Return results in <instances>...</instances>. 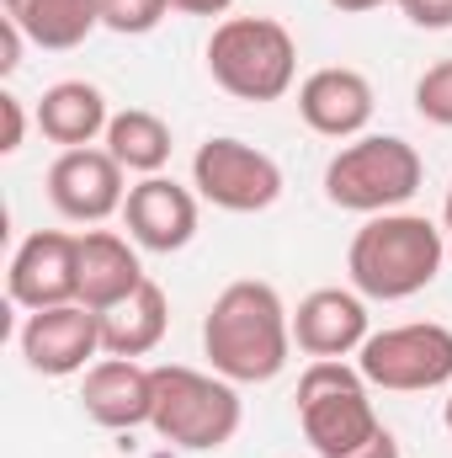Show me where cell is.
<instances>
[{
  "instance_id": "28",
  "label": "cell",
  "mask_w": 452,
  "mask_h": 458,
  "mask_svg": "<svg viewBox=\"0 0 452 458\" xmlns=\"http://www.w3.org/2000/svg\"><path fill=\"white\" fill-rule=\"evenodd\" d=\"M325 5H336L340 16H362V11H378V5H389V0H325Z\"/></svg>"
},
{
  "instance_id": "19",
  "label": "cell",
  "mask_w": 452,
  "mask_h": 458,
  "mask_svg": "<svg viewBox=\"0 0 452 458\" xmlns=\"http://www.w3.org/2000/svg\"><path fill=\"white\" fill-rule=\"evenodd\" d=\"M0 5L27 32V43H38L48 54H70L102 27V5L96 0H0Z\"/></svg>"
},
{
  "instance_id": "14",
  "label": "cell",
  "mask_w": 452,
  "mask_h": 458,
  "mask_svg": "<svg viewBox=\"0 0 452 458\" xmlns=\"http://www.w3.org/2000/svg\"><path fill=\"white\" fill-rule=\"evenodd\" d=\"M372 81L362 70L325 64L298 86V117L320 133V139H362L372 123Z\"/></svg>"
},
{
  "instance_id": "10",
  "label": "cell",
  "mask_w": 452,
  "mask_h": 458,
  "mask_svg": "<svg viewBox=\"0 0 452 458\" xmlns=\"http://www.w3.org/2000/svg\"><path fill=\"white\" fill-rule=\"evenodd\" d=\"M96 352H102V315L86 310V304L32 310L27 326H21V357H27V368L43 373V378L86 373Z\"/></svg>"
},
{
  "instance_id": "3",
  "label": "cell",
  "mask_w": 452,
  "mask_h": 458,
  "mask_svg": "<svg viewBox=\"0 0 452 458\" xmlns=\"http://www.w3.org/2000/svg\"><path fill=\"white\" fill-rule=\"evenodd\" d=\"M208 75L239 102H277L298 81V43L272 16H224L208 38Z\"/></svg>"
},
{
  "instance_id": "13",
  "label": "cell",
  "mask_w": 452,
  "mask_h": 458,
  "mask_svg": "<svg viewBox=\"0 0 452 458\" xmlns=\"http://www.w3.org/2000/svg\"><path fill=\"white\" fill-rule=\"evenodd\" d=\"M80 405L107 432L149 427V416H155V368H144L138 357H102V362H91L86 384H80Z\"/></svg>"
},
{
  "instance_id": "1",
  "label": "cell",
  "mask_w": 452,
  "mask_h": 458,
  "mask_svg": "<svg viewBox=\"0 0 452 458\" xmlns=\"http://www.w3.org/2000/svg\"><path fill=\"white\" fill-rule=\"evenodd\" d=\"M203 352L229 384H272L293 357V315L261 277H239L208 304Z\"/></svg>"
},
{
  "instance_id": "16",
  "label": "cell",
  "mask_w": 452,
  "mask_h": 458,
  "mask_svg": "<svg viewBox=\"0 0 452 458\" xmlns=\"http://www.w3.org/2000/svg\"><path fill=\"white\" fill-rule=\"evenodd\" d=\"M144 283L138 250L117 234V229H86L80 234V304L107 315L113 304H122L133 288Z\"/></svg>"
},
{
  "instance_id": "18",
  "label": "cell",
  "mask_w": 452,
  "mask_h": 458,
  "mask_svg": "<svg viewBox=\"0 0 452 458\" xmlns=\"http://www.w3.org/2000/svg\"><path fill=\"white\" fill-rule=\"evenodd\" d=\"M165 326H171V299L155 277H144L122 304L102 315V352L107 357H149L165 342Z\"/></svg>"
},
{
  "instance_id": "11",
  "label": "cell",
  "mask_w": 452,
  "mask_h": 458,
  "mask_svg": "<svg viewBox=\"0 0 452 458\" xmlns=\"http://www.w3.org/2000/svg\"><path fill=\"white\" fill-rule=\"evenodd\" d=\"M48 203L70 219V225H102L122 214L128 187H122V165L107 149H64L48 165Z\"/></svg>"
},
{
  "instance_id": "22",
  "label": "cell",
  "mask_w": 452,
  "mask_h": 458,
  "mask_svg": "<svg viewBox=\"0 0 452 458\" xmlns=\"http://www.w3.org/2000/svg\"><path fill=\"white\" fill-rule=\"evenodd\" d=\"M415 113L437 128H452V59H437L415 81Z\"/></svg>"
},
{
  "instance_id": "24",
  "label": "cell",
  "mask_w": 452,
  "mask_h": 458,
  "mask_svg": "<svg viewBox=\"0 0 452 458\" xmlns=\"http://www.w3.org/2000/svg\"><path fill=\"white\" fill-rule=\"evenodd\" d=\"M0 113H5V139H0V155H16L21 139H27V113H21V97H0Z\"/></svg>"
},
{
  "instance_id": "12",
  "label": "cell",
  "mask_w": 452,
  "mask_h": 458,
  "mask_svg": "<svg viewBox=\"0 0 452 458\" xmlns=\"http://www.w3.org/2000/svg\"><path fill=\"white\" fill-rule=\"evenodd\" d=\"M122 225H128L133 245L171 256V250L192 245V234H197V198H192V187H181L171 176H144L138 187H128Z\"/></svg>"
},
{
  "instance_id": "15",
  "label": "cell",
  "mask_w": 452,
  "mask_h": 458,
  "mask_svg": "<svg viewBox=\"0 0 452 458\" xmlns=\"http://www.w3.org/2000/svg\"><path fill=\"white\" fill-rule=\"evenodd\" d=\"M367 336V299L356 288H314L293 310V342L309 357H351Z\"/></svg>"
},
{
  "instance_id": "23",
  "label": "cell",
  "mask_w": 452,
  "mask_h": 458,
  "mask_svg": "<svg viewBox=\"0 0 452 458\" xmlns=\"http://www.w3.org/2000/svg\"><path fill=\"white\" fill-rule=\"evenodd\" d=\"M415 27H426V32H448L452 27V0H394Z\"/></svg>"
},
{
  "instance_id": "20",
  "label": "cell",
  "mask_w": 452,
  "mask_h": 458,
  "mask_svg": "<svg viewBox=\"0 0 452 458\" xmlns=\"http://www.w3.org/2000/svg\"><path fill=\"white\" fill-rule=\"evenodd\" d=\"M102 139H107V155H113L117 165L138 171V176H160V165L171 160V128H165V117L144 113V107L113 113Z\"/></svg>"
},
{
  "instance_id": "4",
  "label": "cell",
  "mask_w": 452,
  "mask_h": 458,
  "mask_svg": "<svg viewBox=\"0 0 452 458\" xmlns=\"http://www.w3.org/2000/svg\"><path fill=\"white\" fill-rule=\"evenodd\" d=\"M426 182V165L415 155V144H405L399 133H362L351 144H340L325 165V198L346 214H394L405 208Z\"/></svg>"
},
{
  "instance_id": "9",
  "label": "cell",
  "mask_w": 452,
  "mask_h": 458,
  "mask_svg": "<svg viewBox=\"0 0 452 458\" xmlns=\"http://www.w3.org/2000/svg\"><path fill=\"white\" fill-rule=\"evenodd\" d=\"M5 293L16 310H54L80 304V234L64 229H32L5 272Z\"/></svg>"
},
{
  "instance_id": "2",
  "label": "cell",
  "mask_w": 452,
  "mask_h": 458,
  "mask_svg": "<svg viewBox=\"0 0 452 458\" xmlns=\"http://www.w3.org/2000/svg\"><path fill=\"white\" fill-rule=\"evenodd\" d=\"M442 256H448V234L442 229L426 214L394 208V214H372L351 234L346 272H351V288L362 299L399 304V299H415L421 288L437 283Z\"/></svg>"
},
{
  "instance_id": "25",
  "label": "cell",
  "mask_w": 452,
  "mask_h": 458,
  "mask_svg": "<svg viewBox=\"0 0 452 458\" xmlns=\"http://www.w3.org/2000/svg\"><path fill=\"white\" fill-rule=\"evenodd\" d=\"M21 43H27V32H21L11 16H0V70H5V75L21 64Z\"/></svg>"
},
{
  "instance_id": "30",
  "label": "cell",
  "mask_w": 452,
  "mask_h": 458,
  "mask_svg": "<svg viewBox=\"0 0 452 458\" xmlns=\"http://www.w3.org/2000/svg\"><path fill=\"white\" fill-rule=\"evenodd\" d=\"M442 421H448V432H452V394H448V405H442Z\"/></svg>"
},
{
  "instance_id": "17",
  "label": "cell",
  "mask_w": 452,
  "mask_h": 458,
  "mask_svg": "<svg viewBox=\"0 0 452 458\" xmlns=\"http://www.w3.org/2000/svg\"><path fill=\"white\" fill-rule=\"evenodd\" d=\"M107 123H113L107 97L91 81H59L38 97V128L48 144L86 149V144H96V133H107Z\"/></svg>"
},
{
  "instance_id": "7",
  "label": "cell",
  "mask_w": 452,
  "mask_h": 458,
  "mask_svg": "<svg viewBox=\"0 0 452 458\" xmlns=\"http://www.w3.org/2000/svg\"><path fill=\"white\" fill-rule=\"evenodd\" d=\"M356 368L372 389H394V394L442 389V384H452V331L437 320L372 331L356 352Z\"/></svg>"
},
{
  "instance_id": "6",
  "label": "cell",
  "mask_w": 452,
  "mask_h": 458,
  "mask_svg": "<svg viewBox=\"0 0 452 458\" xmlns=\"http://www.w3.org/2000/svg\"><path fill=\"white\" fill-rule=\"evenodd\" d=\"M298 427L320 458H346L362 448L383 427L362 368H346L340 357H314L298 378Z\"/></svg>"
},
{
  "instance_id": "29",
  "label": "cell",
  "mask_w": 452,
  "mask_h": 458,
  "mask_svg": "<svg viewBox=\"0 0 452 458\" xmlns=\"http://www.w3.org/2000/svg\"><path fill=\"white\" fill-rule=\"evenodd\" d=\"M442 234L452 240V187H448V203H442Z\"/></svg>"
},
{
  "instance_id": "8",
  "label": "cell",
  "mask_w": 452,
  "mask_h": 458,
  "mask_svg": "<svg viewBox=\"0 0 452 458\" xmlns=\"http://www.w3.org/2000/svg\"><path fill=\"white\" fill-rule=\"evenodd\" d=\"M192 187H197L203 203H213L224 214H266L282 198V165L266 149L219 133V139L197 144V155H192Z\"/></svg>"
},
{
  "instance_id": "26",
  "label": "cell",
  "mask_w": 452,
  "mask_h": 458,
  "mask_svg": "<svg viewBox=\"0 0 452 458\" xmlns=\"http://www.w3.org/2000/svg\"><path fill=\"white\" fill-rule=\"evenodd\" d=\"M346 458H399V443H394V432H389V427H378L362 448H351Z\"/></svg>"
},
{
  "instance_id": "27",
  "label": "cell",
  "mask_w": 452,
  "mask_h": 458,
  "mask_svg": "<svg viewBox=\"0 0 452 458\" xmlns=\"http://www.w3.org/2000/svg\"><path fill=\"white\" fill-rule=\"evenodd\" d=\"M234 0H171V11H181V16H224Z\"/></svg>"
},
{
  "instance_id": "5",
  "label": "cell",
  "mask_w": 452,
  "mask_h": 458,
  "mask_svg": "<svg viewBox=\"0 0 452 458\" xmlns=\"http://www.w3.org/2000/svg\"><path fill=\"white\" fill-rule=\"evenodd\" d=\"M239 394L224 373H197L187 362L155 368V416L149 427L187 454H219L239 432Z\"/></svg>"
},
{
  "instance_id": "21",
  "label": "cell",
  "mask_w": 452,
  "mask_h": 458,
  "mask_svg": "<svg viewBox=\"0 0 452 458\" xmlns=\"http://www.w3.org/2000/svg\"><path fill=\"white\" fill-rule=\"evenodd\" d=\"M102 5V27L117 38H144L171 16V0H96Z\"/></svg>"
}]
</instances>
